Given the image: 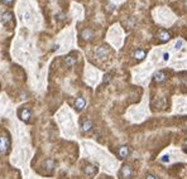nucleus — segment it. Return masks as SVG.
<instances>
[{
  "label": "nucleus",
  "instance_id": "f257e3e1",
  "mask_svg": "<svg viewBox=\"0 0 187 179\" xmlns=\"http://www.w3.org/2000/svg\"><path fill=\"white\" fill-rule=\"evenodd\" d=\"M133 174H134L133 165H130V164H124L120 169L119 177H120V179H132Z\"/></svg>",
  "mask_w": 187,
  "mask_h": 179
},
{
  "label": "nucleus",
  "instance_id": "f03ea898",
  "mask_svg": "<svg viewBox=\"0 0 187 179\" xmlns=\"http://www.w3.org/2000/svg\"><path fill=\"white\" fill-rule=\"evenodd\" d=\"M118 158L119 159H127L128 157H129V154H130V149H129V147H127V145H121V147H119L118 148Z\"/></svg>",
  "mask_w": 187,
  "mask_h": 179
},
{
  "label": "nucleus",
  "instance_id": "7ed1b4c3",
  "mask_svg": "<svg viewBox=\"0 0 187 179\" xmlns=\"http://www.w3.org/2000/svg\"><path fill=\"white\" fill-rule=\"evenodd\" d=\"M9 149V139L7 136H0V154L4 155L8 153Z\"/></svg>",
  "mask_w": 187,
  "mask_h": 179
},
{
  "label": "nucleus",
  "instance_id": "20e7f679",
  "mask_svg": "<svg viewBox=\"0 0 187 179\" xmlns=\"http://www.w3.org/2000/svg\"><path fill=\"white\" fill-rule=\"evenodd\" d=\"M157 38H158V40H159L161 43H166V42H168L171 39V33L168 30L161 29L159 32H158V34H157Z\"/></svg>",
  "mask_w": 187,
  "mask_h": 179
},
{
  "label": "nucleus",
  "instance_id": "39448f33",
  "mask_svg": "<svg viewBox=\"0 0 187 179\" xmlns=\"http://www.w3.org/2000/svg\"><path fill=\"white\" fill-rule=\"evenodd\" d=\"M107 54H109V49H107V47H105V45H101L99 48H96V51H95V56L100 59L106 58Z\"/></svg>",
  "mask_w": 187,
  "mask_h": 179
},
{
  "label": "nucleus",
  "instance_id": "423d86ee",
  "mask_svg": "<svg viewBox=\"0 0 187 179\" xmlns=\"http://www.w3.org/2000/svg\"><path fill=\"white\" fill-rule=\"evenodd\" d=\"M82 170H83V173H85V175L92 177V175H95V174L97 173V167L92 165V164H86V165L83 167Z\"/></svg>",
  "mask_w": 187,
  "mask_h": 179
},
{
  "label": "nucleus",
  "instance_id": "0eeeda50",
  "mask_svg": "<svg viewBox=\"0 0 187 179\" xmlns=\"http://www.w3.org/2000/svg\"><path fill=\"white\" fill-rule=\"evenodd\" d=\"M153 79H154V82H157V83H162L167 79V74H166L165 71H157V72L153 74Z\"/></svg>",
  "mask_w": 187,
  "mask_h": 179
},
{
  "label": "nucleus",
  "instance_id": "6e6552de",
  "mask_svg": "<svg viewBox=\"0 0 187 179\" xmlns=\"http://www.w3.org/2000/svg\"><path fill=\"white\" fill-rule=\"evenodd\" d=\"M146 56H147V51H146V49L138 48V49H135V51H134L133 58H134V59H137L138 62H139V61H143L144 58H146Z\"/></svg>",
  "mask_w": 187,
  "mask_h": 179
},
{
  "label": "nucleus",
  "instance_id": "1a4fd4ad",
  "mask_svg": "<svg viewBox=\"0 0 187 179\" xmlns=\"http://www.w3.org/2000/svg\"><path fill=\"white\" fill-rule=\"evenodd\" d=\"M92 128H94V124H92V121L91 120H83L82 122H81V131L82 133H90V131L92 130Z\"/></svg>",
  "mask_w": 187,
  "mask_h": 179
},
{
  "label": "nucleus",
  "instance_id": "9d476101",
  "mask_svg": "<svg viewBox=\"0 0 187 179\" xmlns=\"http://www.w3.org/2000/svg\"><path fill=\"white\" fill-rule=\"evenodd\" d=\"M75 109H76L77 111H81L85 109V106H86V100L83 97H77L76 100H75Z\"/></svg>",
  "mask_w": 187,
  "mask_h": 179
},
{
  "label": "nucleus",
  "instance_id": "9b49d317",
  "mask_svg": "<svg viewBox=\"0 0 187 179\" xmlns=\"http://www.w3.org/2000/svg\"><path fill=\"white\" fill-rule=\"evenodd\" d=\"M30 115H32V112H30L29 109H22L20 112H19V117H20V119L24 121V122H27L28 120L30 119Z\"/></svg>",
  "mask_w": 187,
  "mask_h": 179
},
{
  "label": "nucleus",
  "instance_id": "f8f14e48",
  "mask_svg": "<svg viewBox=\"0 0 187 179\" xmlns=\"http://www.w3.org/2000/svg\"><path fill=\"white\" fill-rule=\"evenodd\" d=\"M54 165H56L54 159H46V162L43 163V168L47 169V170H52V169H54Z\"/></svg>",
  "mask_w": 187,
  "mask_h": 179
},
{
  "label": "nucleus",
  "instance_id": "ddd939ff",
  "mask_svg": "<svg viewBox=\"0 0 187 179\" xmlns=\"http://www.w3.org/2000/svg\"><path fill=\"white\" fill-rule=\"evenodd\" d=\"M92 37H94V33H92L91 29H83V30L81 32V38H82V39L90 40Z\"/></svg>",
  "mask_w": 187,
  "mask_h": 179
},
{
  "label": "nucleus",
  "instance_id": "4468645a",
  "mask_svg": "<svg viewBox=\"0 0 187 179\" xmlns=\"http://www.w3.org/2000/svg\"><path fill=\"white\" fill-rule=\"evenodd\" d=\"M12 18H13V13L12 12H5L1 15V23L3 24H7V23H9L12 20Z\"/></svg>",
  "mask_w": 187,
  "mask_h": 179
},
{
  "label": "nucleus",
  "instance_id": "2eb2a0df",
  "mask_svg": "<svg viewBox=\"0 0 187 179\" xmlns=\"http://www.w3.org/2000/svg\"><path fill=\"white\" fill-rule=\"evenodd\" d=\"M65 62H66V64L68 67H73V66L76 64V58L72 57V56H67V57L65 58Z\"/></svg>",
  "mask_w": 187,
  "mask_h": 179
},
{
  "label": "nucleus",
  "instance_id": "dca6fc26",
  "mask_svg": "<svg viewBox=\"0 0 187 179\" xmlns=\"http://www.w3.org/2000/svg\"><path fill=\"white\" fill-rule=\"evenodd\" d=\"M170 162V155H163L161 158V163H168Z\"/></svg>",
  "mask_w": 187,
  "mask_h": 179
},
{
  "label": "nucleus",
  "instance_id": "f3484780",
  "mask_svg": "<svg viewBox=\"0 0 187 179\" xmlns=\"http://www.w3.org/2000/svg\"><path fill=\"white\" fill-rule=\"evenodd\" d=\"M144 179H158L156 175H154V174H152V173H148L146 177H144Z\"/></svg>",
  "mask_w": 187,
  "mask_h": 179
},
{
  "label": "nucleus",
  "instance_id": "a211bd4d",
  "mask_svg": "<svg viewBox=\"0 0 187 179\" xmlns=\"http://www.w3.org/2000/svg\"><path fill=\"white\" fill-rule=\"evenodd\" d=\"M181 47H182V42H181V40H178V42L176 43V49H180Z\"/></svg>",
  "mask_w": 187,
  "mask_h": 179
},
{
  "label": "nucleus",
  "instance_id": "6ab92c4d",
  "mask_svg": "<svg viewBox=\"0 0 187 179\" xmlns=\"http://www.w3.org/2000/svg\"><path fill=\"white\" fill-rule=\"evenodd\" d=\"M183 152L187 153V139L185 140V143H183Z\"/></svg>",
  "mask_w": 187,
  "mask_h": 179
},
{
  "label": "nucleus",
  "instance_id": "aec40b11",
  "mask_svg": "<svg viewBox=\"0 0 187 179\" xmlns=\"http://www.w3.org/2000/svg\"><path fill=\"white\" fill-rule=\"evenodd\" d=\"M163 59H165V61H168V59H170V54H168V53H165V54H163Z\"/></svg>",
  "mask_w": 187,
  "mask_h": 179
},
{
  "label": "nucleus",
  "instance_id": "412c9836",
  "mask_svg": "<svg viewBox=\"0 0 187 179\" xmlns=\"http://www.w3.org/2000/svg\"><path fill=\"white\" fill-rule=\"evenodd\" d=\"M14 1V0H3V3H5V4H12Z\"/></svg>",
  "mask_w": 187,
  "mask_h": 179
},
{
  "label": "nucleus",
  "instance_id": "4be33fe9",
  "mask_svg": "<svg viewBox=\"0 0 187 179\" xmlns=\"http://www.w3.org/2000/svg\"><path fill=\"white\" fill-rule=\"evenodd\" d=\"M185 8L187 9V0H186V1H185Z\"/></svg>",
  "mask_w": 187,
  "mask_h": 179
},
{
  "label": "nucleus",
  "instance_id": "5701e85b",
  "mask_svg": "<svg viewBox=\"0 0 187 179\" xmlns=\"http://www.w3.org/2000/svg\"><path fill=\"white\" fill-rule=\"evenodd\" d=\"M186 38H187V35H186Z\"/></svg>",
  "mask_w": 187,
  "mask_h": 179
}]
</instances>
